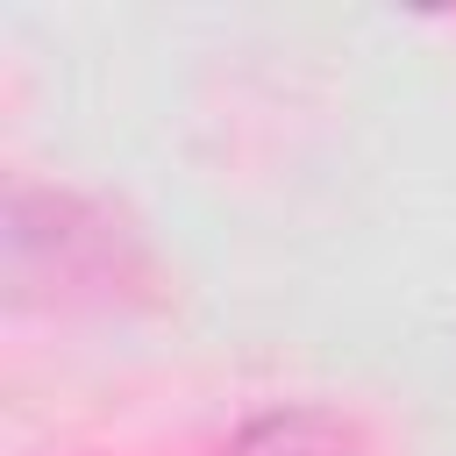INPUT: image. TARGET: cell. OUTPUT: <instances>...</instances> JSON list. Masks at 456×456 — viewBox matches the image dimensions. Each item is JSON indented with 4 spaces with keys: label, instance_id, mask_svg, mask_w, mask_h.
Listing matches in <instances>:
<instances>
[{
    "label": "cell",
    "instance_id": "obj_1",
    "mask_svg": "<svg viewBox=\"0 0 456 456\" xmlns=\"http://www.w3.org/2000/svg\"><path fill=\"white\" fill-rule=\"evenodd\" d=\"M235 456H342V435L321 413H271L235 442Z\"/></svg>",
    "mask_w": 456,
    "mask_h": 456
}]
</instances>
